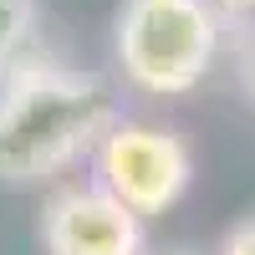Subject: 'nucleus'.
Instances as JSON below:
<instances>
[{
    "label": "nucleus",
    "mask_w": 255,
    "mask_h": 255,
    "mask_svg": "<svg viewBox=\"0 0 255 255\" xmlns=\"http://www.w3.org/2000/svg\"><path fill=\"white\" fill-rule=\"evenodd\" d=\"M118 128V92L97 72L20 61L0 87V184H46Z\"/></svg>",
    "instance_id": "f257e3e1"
},
{
    "label": "nucleus",
    "mask_w": 255,
    "mask_h": 255,
    "mask_svg": "<svg viewBox=\"0 0 255 255\" xmlns=\"http://www.w3.org/2000/svg\"><path fill=\"white\" fill-rule=\"evenodd\" d=\"M225 26L209 0H123L113 46L123 77L143 92H194L220 56Z\"/></svg>",
    "instance_id": "f03ea898"
},
{
    "label": "nucleus",
    "mask_w": 255,
    "mask_h": 255,
    "mask_svg": "<svg viewBox=\"0 0 255 255\" xmlns=\"http://www.w3.org/2000/svg\"><path fill=\"white\" fill-rule=\"evenodd\" d=\"M92 158H97V189H108L138 220L174 209L184 199L189 179H194L189 143L174 128H158V123H123L118 118V128L97 143Z\"/></svg>",
    "instance_id": "7ed1b4c3"
},
{
    "label": "nucleus",
    "mask_w": 255,
    "mask_h": 255,
    "mask_svg": "<svg viewBox=\"0 0 255 255\" xmlns=\"http://www.w3.org/2000/svg\"><path fill=\"white\" fill-rule=\"evenodd\" d=\"M41 245H46V255H148L143 220L97 184L56 189L46 199Z\"/></svg>",
    "instance_id": "20e7f679"
},
{
    "label": "nucleus",
    "mask_w": 255,
    "mask_h": 255,
    "mask_svg": "<svg viewBox=\"0 0 255 255\" xmlns=\"http://www.w3.org/2000/svg\"><path fill=\"white\" fill-rule=\"evenodd\" d=\"M41 26V0H0V77L20 67V51L31 46Z\"/></svg>",
    "instance_id": "39448f33"
},
{
    "label": "nucleus",
    "mask_w": 255,
    "mask_h": 255,
    "mask_svg": "<svg viewBox=\"0 0 255 255\" xmlns=\"http://www.w3.org/2000/svg\"><path fill=\"white\" fill-rule=\"evenodd\" d=\"M209 5H215V15H220L225 31H235L240 41L255 46V0H209Z\"/></svg>",
    "instance_id": "423d86ee"
},
{
    "label": "nucleus",
    "mask_w": 255,
    "mask_h": 255,
    "mask_svg": "<svg viewBox=\"0 0 255 255\" xmlns=\"http://www.w3.org/2000/svg\"><path fill=\"white\" fill-rule=\"evenodd\" d=\"M220 255H255V220H240L235 230H230L225 245H220Z\"/></svg>",
    "instance_id": "0eeeda50"
},
{
    "label": "nucleus",
    "mask_w": 255,
    "mask_h": 255,
    "mask_svg": "<svg viewBox=\"0 0 255 255\" xmlns=\"http://www.w3.org/2000/svg\"><path fill=\"white\" fill-rule=\"evenodd\" d=\"M245 82H250V97H255V46H250V61H245Z\"/></svg>",
    "instance_id": "6e6552de"
},
{
    "label": "nucleus",
    "mask_w": 255,
    "mask_h": 255,
    "mask_svg": "<svg viewBox=\"0 0 255 255\" xmlns=\"http://www.w3.org/2000/svg\"><path fill=\"white\" fill-rule=\"evenodd\" d=\"M163 255H194V250H163Z\"/></svg>",
    "instance_id": "1a4fd4ad"
}]
</instances>
